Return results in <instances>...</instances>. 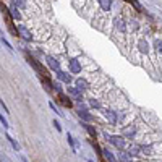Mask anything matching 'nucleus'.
I'll list each match as a JSON object with an SVG mask.
<instances>
[{
    "label": "nucleus",
    "instance_id": "f257e3e1",
    "mask_svg": "<svg viewBox=\"0 0 162 162\" xmlns=\"http://www.w3.org/2000/svg\"><path fill=\"white\" fill-rule=\"evenodd\" d=\"M106 139L109 143H112L117 149H123V148L127 146V141H125V138H123V136H110V135H107V133H106Z\"/></svg>",
    "mask_w": 162,
    "mask_h": 162
},
{
    "label": "nucleus",
    "instance_id": "f03ea898",
    "mask_svg": "<svg viewBox=\"0 0 162 162\" xmlns=\"http://www.w3.org/2000/svg\"><path fill=\"white\" fill-rule=\"evenodd\" d=\"M47 63H49V66L52 70H55V71H59V68H60V63H59V60L55 59V57H47Z\"/></svg>",
    "mask_w": 162,
    "mask_h": 162
},
{
    "label": "nucleus",
    "instance_id": "7ed1b4c3",
    "mask_svg": "<svg viewBox=\"0 0 162 162\" xmlns=\"http://www.w3.org/2000/svg\"><path fill=\"white\" fill-rule=\"evenodd\" d=\"M18 33H20V34H21V37H23V39H26V41H31V39H33L31 33L28 31L24 26H18Z\"/></svg>",
    "mask_w": 162,
    "mask_h": 162
},
{
    "label": "nucleus",
    "instance_id": "20e7f679",
    "mask_svg": "<svg viewBox=\"0 0 162 162\" xmlns=\"http://www.w3.org/2000/svg\"><path fill=\"white\" fill-rule=\"evenodd\" d=\"M70 71L71 73H80L81 71V65L78 60H70Z\"/></svg>",
    "mask_w": 162,
    "mask_h": 162
},
{
    "label": "nucleus",
    "instance_id": "39448f33",
    "mask_svg": "<svg viewBox=\"0 0 162 162\" xmlns=\"http://www.w3.org/2000/svg\"><path fill=\"white\" fill-rule=\"evenodd\" d=\"M57 78H59V80H62L63 83H70L71 81V76L68 75V73H65V71H57Z\"/></svg>",
    "mask_w": 162,
    "mask_h": 162
},
{
    "label": "nucleus",
    "instance_id": "423d86ee",
    "mask_svg": "<svg viewBox=\"0 0 162 162\" xmlns=\"http://www.w3.org/2000/svg\"><path fill=\"white\" fill-rule=\"evenodd\" d=\"M76 88H78L80 91H83V89H88L89 84H88V81L84 78H78V80H76Z\"/></svg>",
    "mask_w": 162,
    "mask_h": 162
},
{
    "label": "nucleus",
    "instance_id": "0eeeda50",
    "mask_svg": "<svg viewBox=\"0 0 162 162\" xmlns=\"http://www.w3.org/2000/svg\"><path fill=\"white\" fill-rule=\"evenodd\" d=\"M131 156H133V154H131L130 151H128V152H127V151H122L120 156H118V159H120L122 162H131Z\"/></svg>",
    "mask_w": 162,
    "mask_h": 162
},
{
    "label": "nucleus",
    "instance_id": "6e6552de",
    "mask_svg": "<svg viewBox=\"0 0 162 162\" xmlns=\"http://www.w3.org/2000/svg\"><path fill=\"white\" fill-rule=\"evenodd\" d=\"M102 156H104V159H106V160H109V162H117L115 156H113L110 151H107V149H104V151H102Z\"/></svg>",
    "mask_w": 162,
    "mask_h": 162
},
{
    "label": "nucleus",
    "instance_id": "1a4fd4ad",
    "mask_svg": "<svg viewBox=\"0 0 162 162\" xmlns=\"http://www.w3.org/2000/svg\"><path fill=\"white\" fill-rule=\"evenodd\" d=\"M106 118L110 122V123H117V115H115V112H112V110H106Z\"/></svg>",
    "mask_w": 162,
    "mask_h": 162
},
{
    "label": "nucleus",
    "instance_id": "9d476101",
    "mask_svg": "<svg viewBox=\"0 0 162 162\" xmlns=\"http://www.w3.org/2000/svg\"><path fill=\"white\" fill-rule=\"evenodd\" d=\"M68 92L75 97V101H83L81 99V94H80V89L78 88H68Z\"/></svg>",
    "mask_w": 162,
    "mask_h": 162
},
{
    "label": "nucleus",
    "instance_id": "9b49d317",
    "mask_svg": "<svg viewBox=\"0 0 162 162\" xmlns=\"http://www.w3.org/2000/svg\"><path fill=\"white\" fill-rule=\"evenodd\" d=\"M59 99H60V102L63 104L65 107H71V101H70V97H66V96H63V94H60Z\"/></svg>",
    "mask_w": 162,
    "mask_h": 162
},
{
    "label": "nucleus",
    "instance_id": "f8f14e48",
    "mask_svg": "<svg viewBox=\"0 0 162 162\" xmlns=\"http://www.w3.org/2000/svg\"><path fill=\"white\" fill-rule=\"evenodd\" d=\"M99 5L102 7V10H110L112 0H99Z\"/></svg>",
    "mask_w": 162,
    "mask_h": 162
},
{
    "label": "nucleus",
    "instance_id": "ddd939ff",
    "mask_svg": "<svg viewBox=\"0 0 162 162\" xmlns=\"http://www.w3.org/2000/svg\"><path fill=\"white\" fill-rule=\"evenodd\" d=\"M138 47H139V50H141L143 54H148V42H146V41H139Z\"/></svg>",
    "mask_w": 162,
    "mask_h": 162
},
{
    "label": "nucleus",
    "instance_id": "4468645a",
    "mask_svg": "<svg viewBox=\"0 0 162 162\" xmlns=\"http://www.w3.org/2000/svg\"><path fill=\"white\" fill-rule=\"evenodd\" d=\"M78 115H80V118H83V120L91 122V115H89V113H88L86 110H80V113H78Z\"/></svg>",
    "mask_w": 162,
    "mask_h": 162
},
{
    "label": "nucleus",
    "instance_id": "2eb2a0df",
    "mask_svg": "<svg viewBox=\"0 0 162 162\" xmlns=\"http://www.w3.org/2000/svg\"><path fill=\"white\" fill-rule=\"evenodd\" d=\"M10 13H12V16L15 18V20H20V18H21V16H20V12L16 10V5H13V7L10 8Z\"/></svg>",
    "mask_w": 162,
    "mask_h": 162
},
{
    "label": "nucleus",
    "instance_id": "dca6fc26",
    "mask_svg": "<svg viewBox=\"0 0 162 162\" xmlns=\"http://www.w3.org/2000/svg\"><path fill=\"white\" fill-rule=\"evenodd\" d=\"M123 135H125V136H128V138H133V135H135V128H133V127H128V128H125V131H123Z\"/></svg>",
    "mask_w": 162,
    "mask_h": 162
},
{
    "label": "nucleus",
    "instance_id": "f3484780",
    "mask_svg": "<svg viewBox=\"0 0 162 162\" xmlns=\"http://www.w3.org/2000/svg\"><path fill=\"white\" fill-rule=\"evenodd\" d=\"M83 127H84V128H86V130H88V133H89V135H91L92 138H96V136H97V131H96V130H94V128H92L91 125H83Z\"/></svg>",
    "mask_w": 162,
    "mask_h": 162
},
{
    "label": "nucleus",
    "instance_id": "a211bd4d",
    "mask_svg": "<svg viewBox=\"0 0 162 162\" xmlns=\"http://www.w3.org/2000/svg\"><path fill=\"white\" fill-rule=\"evenodd\" d=\"M130 2H131V5L135 7V8H136L138 12H143V7H141V3L138 2V0H130Z\"/></svg>",
    "mask_w": 162,
    "mask_h": 162
},
{
    "label": "nucleus",
    "instance_id": "6ab92c4d",
    "mask_svg": "<svg viewBox=\"0 0 162 162\" xmlns=\"http://www.w3.org/2000/svg\"><path fill=\"white\" fill-rule=\"evenodd\" d=\"M7 139H8V141L12 143V146H13V148H15L16 151H20V144H18V143H16V141H15V139H13L12 136H7Z\"/></svg>",
    "mask_w": 162,
    "mask_h": 162
},
{
    "label": "nucleus",
    "instance_id": "aec40b11",
    "mask_svg": "<svg viewBox=\"0 0 162 162\" xmlns=\"http://www.w3.org/2000/svg\"><path fill=\"white\" fill-rule=\"evenodd\" d=\"M115 23H117V28H118L120 31H125V29H127V28H125V23H123V20H117Z\"/></svg>",
    "mask_w": 162,
    "mask_h": 162
},
{
    "label": "nucleus",
    "instance_id": "412c9836",
    "mask_svg": "<svg viewBox=\"0 0 162 162\" xmlns=\"http://www.w3.org/2000/svg\"><path fill=\"white\" fill-rule=\"evenodd\" d=\"M139 151H141V146H131V148H130V152H131V154H138Z\"/></svg>",
    "mask_w": 162,
    "mask_h": 162
},
{
    "label": "nucleus",
    "instance_id": "4be33fe9",
    "mask_svg": "<svg viewBox=\"0 0 162 162\" xmlns=\"http://www.w3.org/2000/svg\"><path fill=\"white\" fill-rule=\"evenodd\" d=\"M152 148L151 146H141V152H144V154H151Z\"/></svg>",
    "mask_w": 162,
    "mask_h": 162
},
{
    "label": "nucleus",
    "instance_id": "5701e85b",
    "mask_svg": "<svg viewBox=\"0 0 162 162\" xmlns=\"http://www.w3.org/2000/svg\"><path fill=\"white\" fill-rule=\"evenodd\" d=\"M89 106H91V107H94V109H99V107H101V104H99L97 101L91 99V101H89Z\"/></svg>",
    "mask_w": 162,
    "mask_h": 162
},
{
    "label": "nucleus",
    "instance_id": "b1692460",
    "mask_svg": "<svg viewBox=\"0 0 162 162\" xmlns=\"http://www.w3.org/2000/svg\"><path fill=\"white\" fill-rule=\"evenodd\" d=\"M156 49H157L159 54H162V42L160 41H156Z\"/></svg>",
    "mask_w": 162,
    "mask_h": 162
},
{
    "label": "nucleus",
    "instance_id": "393cba45",
    "mask_svg": "<svg viewBox=\"0 0 162 162\" xmlns=\"http://www.w3.org/2000/svg\"><path fill=\"white\" fill-rule=\"evenodd\" d=\"M12 2H13L16 7H23V5H24V0H12Z\"/></svg>",
    "mask_w": 162,
    "mask_h": 162
},
{
    "label": "nucleus",
    "instance_id": "a878e982",
    "mask_svg": "<svg viewBox=\"0 0 162 162\" xmlns=\"http://www.w3.org/2000/svg\"><path fill=\"white\" fill-rule=\"evenodd\" d=\"M0 122H2V125H3V128H8V123H7V120L3 118V115L0 117Z\"/></svg>",
    "mask_w": 162,
    "mask_h": 162
},
{
    "label": "nucleus",
    "instance_id": "bb28decb",
    "mask_svg": "<svg viewBox=\"0 0 162 162\" xmlns=\"http://www.w3.org/2000/svg\"><path fill=\"white\" fill-rule=\"evenodd\" d=\"M66 139H68V143H70V144L75 148V141H73V138H71V135H66Z\"/></svg>",
    "mask_w": 162,
    "mask_h": 162
},
{
    "label": "nucleus",
    "instance_id": "cd10ccee",
    "mask_svg": "<svg viewBox=\"0 0 162 162\" xmlns=\"http://www.w3.org/2000/svg\"><path fill=\"white\" fill-rule=\"evenodd\" d=\"M54 127H55L57 130H59V131L62 130V127H60V123H59V122H55V120H54Z\"/></svg>",
    "mask_w": 162,
    "mask_h": 162
},
{
    "label": "nucleus",
    "instance_id": "c85d7f7f",
    "mask_svg": "<svg viewBox=\"0 0 162 162\" xmlns=\"http://www.w3.org/2000/svg\"><path fill=\"white\" fill-rule=\"evenodd\" d=\"M23 162H28V160H26V159H24V157H23Z\"/></svg>",
    "mask_w": 162,
    "mask_h": 162
},
{
    "label": "nucleus",
    "instance_id": "c756f323",
    "mask_svg": "<svg viewBox=\"0 0 162 162\" xmlns=\"http://www.w3.org/2000/svg\"><path fill=\"white\" fill-rule=\"evenodd\" d=\"M89 162H92V160H89Z\"/></svg>",
    "mask_w": 162,
    "mask_h": 162
}]
</instances>
